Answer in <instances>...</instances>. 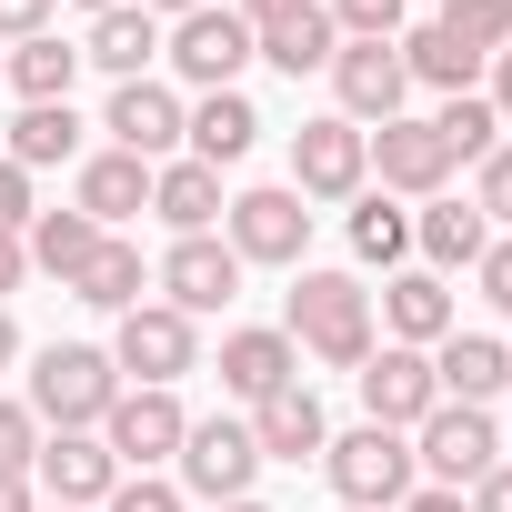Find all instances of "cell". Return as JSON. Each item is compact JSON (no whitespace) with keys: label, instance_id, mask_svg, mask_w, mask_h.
<instances>
[{"label":"cell","instance_id":"4dcf8cb0","mask_svg":"<svg viewBox=\"0 0 512 512\" xmlns=\"http://www.w3.org/2000/svg\"><path fill=\"white\" fill-rule=\"evenodd\" d=\"M402 71H412V81H432V91L452 101V91H472V81H482V51H462L442 21H422V31H402Z\"/></svg>","mask_w":512,"mask_h":512},{"label":"cell","instance_id":"277c9868","mask_svg":"<svg viewBox=\"0 0 512 512\" xmlns=\"http://www.w3.org/2000/svg\"><path fill=\"white\" fill-rule=\"evenodd\" d=\"M161 51H171V71H181L191 91H241V71H251V21L211 0V11H191V21L161 31Z\"/></svg>","mask_w":512,"mask_h":512},{"label":"cell","instance_id":"60d3db41","mask_svg":"<svg viewBox=\"0 0 512 512\" xmlns=\"http://www.w3.org/2000/svg\"><path fill=\"white\" fill-rule=\"evenodd\" d=\"M31 31H51V0H0V51L31 41Z\"/></svg>","mask_w":512,"mask_h":512},{"label":"cell","instance_id":"5b68a950","mask_svg":"<svg viewBox=\"0 0 512 512\" xmlns=\"http://www.w3.org/2000/svg\"><path fill=\"white\" fill-rule=\"evenodd\" d=\"M191 362H201V332H191L171 302H141V312H121V332H111V372H131L141 392H171Z\"/></svg>","mask_w":512,"mask_h":512},{"label":"cell","instance_id":"b9f144b4","mask_svg":"<svg viewBox=\"0 0 512 512\" xmlns=\"http://www.w3.org/2000/svg\"><path fill=\"white\" fill-rule=\"evenodd\" d=\"M462 502H472V512H512V462H492V472H482Z\"/></svg>","mask_w":512,"mask_h":512},{"label":"cell","instance_id":"681fc988","mask_svg":"<svg viewBox=\"0 0 512 512\" xmlns=\"http://www.w3.org/2000/svg\"><path fill=\"white\" fill-rule=\"evenodd\" d=\"M11 362H21V322H11V312H0V372H11Z\"/></svg>","mask_w":512,"mask_h":512},{"label":"cell","instance_id":"83f0119b","mask_svg":"<svg viewBox=\"0 0 512 512\" xmlns=\"http://www.w3.org/2000/svg\"><path fill=\"white\" fill-rule=\"evenodd\" d=\"M141 282H151V262H141V241L101 231V251H91V272L71 282V302H91V312H141Z\"/></svg>","mask_w":512,"mask_h":512},{"label":"cell","instance_id":"d6986e66","mask_svg":"<svg viewBox=\"0 0 512 512\" xmlns=\"http://www.w3.org/2000/svg\"><path fill=\"white\" fill-rule=\"evenodd\" d=\"M382 332H392V342H412V352L452 342L462 322H452V292H442V272H392V282H382Z\"/></svg>","mask_w":512,"mask_h":512},{"label":"cell","instance_id":"7bdbcfd3","mask_svg":"<svg viewBox=\"0 0 512 512\" xmlns=\"http://www.w3.org/2000/svg\"><path fill=\"white\" fill-rule=\"evenodd\" d=\"M21 272H31V241H21V231H0V302L21 292Z\"/></svg>","mask_w":512,"mask_h":512},{"label":"cell","instance_id":"d590c367","mask_svg":"<svg viewBox=\"0 0 512 512\" xmlns=\"http://www.w3.org/2000/svg\"><path fill=\"white\" fill-rule=\"evenodd\" d=\"M31 462H41V422H31V402H0V482H31Z\"/></svg>","mask_w":512,"mask_h":512},{"label":"cell","instance_id":"f5cc1de1","mask_svg":"<svg viewBox=\"0 0 512 512\" xmlns=\"http://www.w3.org/2000/svg\"><path fill=\"white\" fill-rule=\"evenodd\" d=\"M0 71H11V51H0Z\"/></svg>","mask_w":512,"mask_h":512},{"label":"cell","instance_id":"d4e9b609","mask_svg":"<svg viewBox=\"0 0 512 512\" xmlns=\"http://www.w3.org/2000/svg\"><path fill=\"white\" fill-rule=\"evenodd\" d=\"M151 211L191 241V231H211L231 201H221V171H201V161H161V171H151Z\"/></svg>","mask_w":512,"mask_h":512},{"label":"cell","instance_id":"2e32d148","mask_svg":"<svg viewBox=\"0 0 512 512\" xmlns=\"http://www.w3.org/2000/svg\"><path fill=\"white\" fill-rule=\"evenodd\" d=\"M362 141H372V171H382V191H402V201H442L452 161H442L432 121H382V131H362Z\"/></svg>","mask_w":512,"mask_h":512},{"label":"cell","instance_id":"8992f818","mask_svg":"<svg viewBox=\"0 0 512 512\" xmlns=\"http://www.w3.org/2000/svg\"><path fill=\"white\" fill-rule=\"evenodd\" d=\"M492 462H502L492 412H472V402H432V422H422V442H412V472H432L442 492H472Z\"/></svg>","mask_w":512,"mask_h":512},{"label":"cell","instance_id":"cb8c5ba5","mask_svg":"<svg viewBox=\"0 0 512 512\" xmlns=\"http://www.w3.org/2000/svg\"><path fill=\"white\" fill-rule=\"evenodd\" d=\"M332 51H342V31H332V11L322 0H302L292 21H272V31H251V61H272V71H332Z\"/></svg>","mask_w":512,"mask_h":512},{"label":"cell","instance_id":"c3c4849f","mask_svg":"<svg viewBox=\"0 0 512 512\" xmlns=\"http://www.w3.org/2000/svg\"><path fill=\"white\" fill-rule=\"evenodd\" d=\"M141 11H151V21H161V11H171V21H191V11H211V0H141Z\"/></svg>","mask_w":512,"mask_h":512},{"label":"cell","instance_id":"f6af8a7d","mask_svg":"<svg viewBox=\"0 0 512 512\" xmlns=\"http://www.w3.org/2000/svg\"><path fill=\"white\" fill-rule=\"evenodd\" d=\"M402 512H472L462 492H442V482H422V492H402Z\"/></svg>","mask_w":512,"mask_h":512},{"label":"cell","instance_id":"ba28073f","mask_svg":"<svg viewBox=\"0 0 512 512\" xmlns=\"http://www.w3.org/2000/svg\"><path fill=\"white\" fill-rule=\"evenodd\" d=\"M332 91H342V121H352V131L402 121V101H412L402 41H342V51H332Z\"/></svg>","mask_w":512,"mask_h":512},{"label":"cell","instance_id":"7c38bea8","mask_svg":"<svg viewBox=\"0 0 512 512\" xmlns=\"http://www.w3.org/2000/svg\"><path fill=\"white\" fill-rule=\"evenodd\" d=\"M181 432H191V412H181L171 392H141V382H121V402L101 412V442H111V462H121V472L171 462V452H181Z\"/></svg>","mask_w":512,"mask_h":512},{"label":"cell","instance_id":"484cf974","mask_svg":"<svg viewBox=\"0 0 512 512\" xmlns=\"http://www.w3.org/2000/svg\"><path fill=\"white\" fill-rule=\"evenodd\" d=\"M21 241H31V262L71 292V282L91 272V251H101V221H91V211H31V231H21Z\"/></svg>","mask_w":512,"mask_h":512},{"label":"cell","instance_id":"f546056e","mask_svg":"<svg viewBox=\"0 0 512 512\" xmlns=\"http://www.w3.org/2000/svg\"><path fill=\"white\" fill-rule=\"evenodd\" d=\"M11 161H21V171L81 161V111H71V101H21V121H11Z\"/></svg>","mask_w":512,"mask_h":512},{"label":"cell","instance_id":"8d00e7d4","mask_svg":"<svg viewBox=\"0 0 512 512\" xmlns=\"http://www.w3.org/2000/svg\"><path fill=\"white\" fill-rule=\"evenodd\" d=\"M101 512H181V482H151V472H121Z\"/></svg>","mask_w":512,"mask_h":512},{"label":"cell","instance_id":"f1b7e54d","mask_svg":"<svg viewBox=\"0 0 512 512\" xmlns=\"http://www.w3.org/2000/svg\"><path fill=\"white\" fill-rule=\"evenodd\" d=\"M11 81L21 101H71V81H81V41H61V31H31V41H11Z\"/></svg>","mask_w":512,"mask_h":512},{"label":"cell","instance_id":"4316f807","mask_svg":"<svg viewBox=\"0 0 512 512\" xmlns=\"http://www.w3.org/2000/svg\"><path fill=\"white\" fill-rule=\"evenodd\" d=\"M412 241L432 251V272H472L482 251H492V221H482L472 201H422V221H412Z\"/></svg>","mask_w":512,"mask_h":512},{"label":"cell","instance_id":"52a82bcc","mask_svg":"<svg viewBox=\"0 0 512 512\" xmlns=\"http://www.w3.org/2000/svg\"><path fill=\"white\" fill-rule=\"evenodd\" d=\"M221 241L241 251V272H251V262H302L312 211H302V191H292V181H262V191H241V201L221 211Z\"/></svg>","mask_w":512,"mask_h":512},{"label":"cell","instance_id":"7a4b0ae2","mask_svg":"<svg viewBox=\"0 0 512 512\" xmlns=\"http://www.w3.org/2000/svg\"><path fill=\"white\" fill-rule=\"evenodd\" d=\"M111 402H121V372H111L101 342H51V352L31 362V422H51V432H101Z\"/></svg>","mask_w":512,"mask_h":512},{"label":"cell","instance_id":"4fadbf2b","mask_svg":"<svg viewBox=\"0 0 512 512\" xmlns=\"http://www.w3.org/2000/svg\"><path fill=\"white\" fill-rule=\"evenodd\" d=\"M362 402H372V422H382V432H422V422H432V402H442V382H432V352H412V342H382V352L362 362Z\"/></svg>","mask_w":512,"mask_h":512},{"label":"cell","instance_id":"603a6c76","mask_svg":"<svg viewBox=\"0 0 512 512\" xmlns=\"http://www.w3.org/2000/svg\"><path fill=\"white\" fill-rule=\"evenodd\" d=\"M151 51H161V21L141 11V0H121V11H101V21H91V41H81V71L141 81V71H151Z\"/></svg>","mask_w":512,"mask_h":512},{"label":"cell","instance_id":"ffe728a7","mask_svg":"<svg viewBox=\"0 0 512 512\" xmlns=\"http://www.w3.org/2000/svg\"><path fill=\"white\" fill-rule=\"evenodd\" d=\"M282 382H302L292 332H231V342H221V392H231V402H272Z\"/></svg>","mask_w":512,"mask_h":512},{"label":"cell","instance_id":"6da1fadb","mask_svg":"<svg viewBox=\"0 0 512 512\" xmlns=\"http://www.w3.org/2000/svg\"><path fill=\"white\" fill-rule=\"evenodd\" d=\"M282 332H292V352H312L332 372H362L372 362V292L352 272H302L292 302H282Z\"/></svg>","mask_w":512,"mask_h":512},{"label":"cell","instance_id":"3957f363","mask_svg":"<svg viewBox=\"0 0 512 512\" xmlns=\"http://www.w3.org/2000/svg\"><path fill=\"white\" fill-rule=\"evenodd\" d=\"M322 472H332L342 512H382V502H402V492H412V442H402V432H382V422H362V432L322 442Z\"/></svg>","mask_w":512,"mask_h":512},{"label":"cell","instance_id":"816d5d0a","mask_svg":"<svg viewBox=\"0 0 512 512\" xmlns=\"http://www.w3.org/2000/svg\"><path fill=\"white\" fill-rule=\"evenodd\" d=\"M81 11H91V21H101V11H121V0H81Z\"/></svg>","mask_w":512,"mask_h":512},{"label":"cell","instance_id":"e575fe53","mask_svg":"<svg viewBox=\"0 0 512 512\" xmlns=\"http://www.w3.org/2000/svg\"><path fill=\"white\" fill-rule=\"evenodd\" d=\"M322 11H332L342 41H402V11H412V0H322Z\"/></svg>","mask_w":512,"mask_h":512},{"label":"cell","instance_id":"ab89813d","mask_svg":"<svg viewBox=\"0 0 512 512\" xmlns=\"http://www.w3.org/2000/svg\"><path fill=\"white\" fill-rule=\"evenodd\" d=\"M472 272H482V302H492V312H512V231H502V241L482 251Z\"/></svg>","mask_w":512,"mask_h":512},{"label":"cell","instance_id":"f35d334b","mask_svg":"<svg viewBox=\"0 0 512 512\" xmlns=\"http://www.w3.org/2000/svg\"><path fill=\"white\" fill-rule=\"evenodd\" d=\"M0 231H31V171L0 151Z\"/></svg>","mask_w":512,"mask_h":512},{"label":"cell","instance_id":"1f68e13d","mask_svg":"<svg viewBox=\"0 0 512 512\" xmlns=\"http://www.w3.org/2000/svg\"><path fill=\"white\" fill-rule=\"evenodd\" d=\"M432 141H442V161H472V171H482V161L502 151V111H492L482 91H452V101L432 111Z\"/></svg>","mask_w":512,"mask_h":512},{"label":"cell","instance_id":"7dc6e473","mask_svg":"<svg viewBox=\"0 0 512 512\" xmlns=\"http://www.w3.org/2000/svg\"><path fill=\"white\" fill-rule=\"evenodd\" d=\"M0 512H41V492L31 482H0Z\"/></svg>","mask_w":512,"mask_h":512},{"label":"cell","instance_id":"bcb514c9","mask_svg":"<svg viewBox=\"0 0 512 512\" xmlns=\"http://www.w3.org/2000/svg\"><path fill=\"white\" fill-rule=\"evenodd\" d=\"M492 111H502V131H512V51H492V91H482Z\"/></svg>","mask_w":512,"mask_h":512},{"label":"cell","instance_id":"74e56055","mask_svg":"<svg viewBox=\"0 0 512 512\" xmlns=\"http://www.w3.org/2000/svg\"><path fill=\"white\" fill-rule=\"evenodd\" d=\"M472 211H482V221H512V141L482 161V181H472Z\"/></svg>","mask_w":512,"mask_h":512},{"label":"cell","instance_id":"44dd1931","mask_svg":"<svg viewBox=\"0 0 512 512\" xmlns=\"http://www.w3.org/2000/svg\"><path fill=\"white\" fill-rule=\"evenodd\" d=\"M71 211H91L101 231H121L131 211H151V161H131V151H91V161H81Z\"/></svg>","mask_w":512,"mask_h":512},{"label":"cell","instance_id":"ac0fdd59","mask_svg":"<svg viewBox=\"0 0 512 512\" xmlns=\"http://www.w3.org/2000/svg\"><path fill=\"white\" fill-rule=\"evenodd\" d=\"M181 141H191L201 171H231V161H251V141H262V111H251L241 91H201L181 111Z\"/></svg>","mask_w":512,"mask_h":512},{"label":"cell","instance_id":"9c48e42d","mask_svg":"<svg viewBox=\"0 0 512 512\" xmlns=\"http://www.w3.org/2000/svg\"><path fill=\"white\" fill-rule=\"evenodd\" d=\"M362 181H372V141H362L342 111H322V121L292 131V191H302V201H352Z\"/></svg>","mask_w":512,"mask_h":512},{"label":"cell","instance_id":"5bb4252c","mask_svg":"<svg viewBox=\"0 0 512 512\" xmlns=\"http://www.w3.org/2000/svg\"><path fill=\"white\" fill-rule=\"evenodd\" d=\"M111 482H121V462H111V442H101V432H41L31 492H51V502H71V512H101V502H111Z\"/></svg>","mask_w":512,"mask_h":512},{"label":"cell","instance_id":"8fae6325","mask_svg":"<svg viewBox=\"0 0 512 512\" xmlns=\"http://www.w3.org/2000/svg\"><path fill=\"white\" fill-rule=\"evenodd\" d=\"M161 302H171L181 322L231 312V302H241V251H231V241H211V231L171 241V251H161Z\"/></svg>","mask_w":512,"mask_h":512},{"label":"cell","instance_id":"30bf717a","mask_svg":"<svg viewBox=\"0 0 512 512\" xmlns=\"http://www.w3.org/2000/svg\"><path fill=\"white\" fill-rule=\"evenodd\" d=\"M171 462H181V492H201V502H241L251 472H262V442H251V422H221V412H211V422L181 432Z\"/></svg>","mask_w":512,"mask_h":512},{"label":"cell","instance_id":"d6a6232c","mask_svg":"<svg viewBox=\"0 0 512 512\" xmlns=\"http://www.w3.org/2000/svg\"><path fill=\"white\" fill-rule=\"evenodd\" d=\"M412 251V211H392V191H352V262H402Z\"/></svg>","mask_w":512,"mask_h":512},{"label":"cell","instance_id":"ee69618b","mask_svg":"<svg viewBox=\"0 0 512 512\" xmlns=\"http://www.w3.org/2000/svg\"><path fill=\"white\" fill-rule=\"evenodd\" d=\"M231 11H241L251 31H272V21H292V11H302V0H231Z\"/></svg>","mask_w":512,"mask_h":512},{"label":"cell","instance_id":"e0dca14e","mask_svg":"<svg viewBox=\"0 0 512 512\" xmlns=\"http://www.w3.org/2000/svg\"><path fill=\"white\" fill-rule=\"evenodd\" d=\"M251 442H262V462H322L332 422H322L312 382H282L272 402H251Z\"/></svg>","mask_w":512,"mask_h":512},{"label":"cell","instance_id":"7402d4cb","mask_svg":"<svg viewBox=\"0 0 512 512\" xmlns=\"http://www.w3.org/2000/svg\"><path fill=\"white\" fill-rule=\"evenodd\" d=\"M432 382H442V402H492L502 382H512V352L492 342V332H452V342H432Z\"/></svg>","mask_w":512,"mask_h":512},{"label":"cell","instance_id":"db71d44e","mask_svg":"<svg viewBox=\"0 0 512 512\" xmlns=\"http://www.w3.org/2000/svg\"><path fill=\"white\" fill-rule=\"evenodd\" d=\"M51 512H71V502H51Z\"/></svg>","mask_w":512,"mask_h":512},{"label":"cell","instance_id":"f907efd6","mask_svg":"<svg viewBox=\"0 0 512 512\" xmlns=\"http://www.w3.org/2000/svg\"><path fill=\"white\" fill-rule=\"evenodd\" d=\"M211 512H272V502H251V492H241V502H211Z\"/></svg>","mask_w":512,"mask_h":512},{"label":"cell","instance_id":"836d02e7","mask_svg":"<svg viewBox=\"0 0 512 512\" xmlns=\"http://www.w3.org/2000/svg\"><path fill=\"white\" fill-rule=\"evenodd\" d=\"M442 31L492 61V51H512V0H442Z\"/></svg>","mask_w":512,"mask_h":512},{"label":"cell","instance_id":"9a60e30c","mask_svg":"<svg viewBox=\"0 0 512 512\" xmlns=\"http://www.w3.org/2000/svg\"><path fill=\"white\" fill-rule=\"evenodd\" d=\"M101 131H111V151H131V161L161 171V161L181 151V91H161V81H111Z\"/></svg>","mask_w":512,"mask_h":512}]
</instances>
